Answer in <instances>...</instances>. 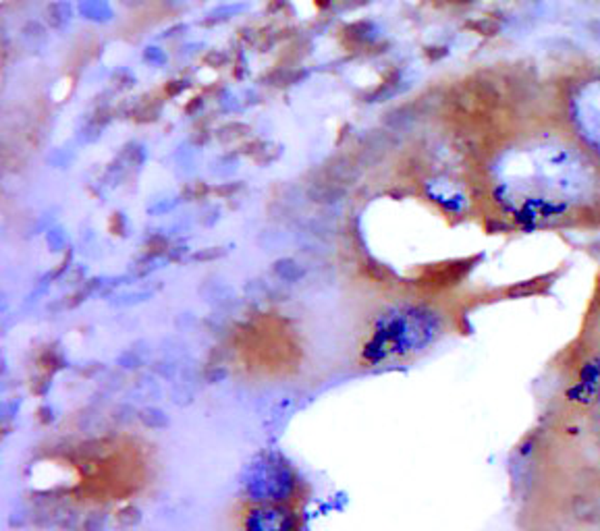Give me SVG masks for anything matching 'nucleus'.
Wrapping results in <instances>:
<instances>
[{
	"label": "nucleus",
	"mask_w": 600,
	"mask_h": 531,
	"mask_svg": "<svg viewBox=\"0 0 600 531\" xmlns=\"http://www.w3.org/2000/svg\"><path fill=\"white\" fill-rule=\"evenodd\" d=\"M513 531H600V276L509 453Z\"/></svg>",
	"instance_id": "nucleus-1"
},
{
	"label": "nucleus",
	"mask_w": 600,
	"mask_h": 531,
	"mask_svg": "<svg viewBox=\"0 0 600 531\" xmlns=\"http://www.w3.org/2000/svg\"><path fill=\"white\" fill-rule=\"evenodd\" d=\"M478 201L502 231H594L600 162L565 129L511 133L486 162Z\"/></svg>",
	"instance_id": "nucleus-2"
},
{
	"label": "nucleus",
	"mask_w": 600,
	"mask_h": 531,
	"mask_svg": "<svg viewBox=\"0 0 600 531\" xmlns=\"http://www.w3.org/2000/svg\"><path fill=\"white\" fill-rule=\"evenodd\" d=\"M565 129L600 162V71L575 79L563 102Z\"/></svg>",
	"instance_id": "nucleus-3"
},
{
	"label": "nucleus",
	"mask_w": 600,
	"mask_h": 531,
	"mask_svg": "<svg viewBox=\"0 0 600 531\" xmlns=\"http://www.w3.org/2000/svg\"><path fill=\"white\" fill-rule=\"evenodd\" d=\"M298 471L276 453H264L247 467L243 490L252 504H291L300 494Z\"/></svg>",
	"instance_id": "nucleus-4"
},
{
	"label": "nucleus",
	"mask_w": 600,
	"mask_h": 531,
	"mask_svg": "<svg viewBox=\"0 0 600 531\" xmlns=\"http://www.w3.org/2000/svg\"><path fill=\"white\" fill-rule=\"evenodd\" d=\"M243 531H301V519L291 504H252L241 521Z\"/></svg>",
	"instance_id": "nucleus-5"
}]
</instances>
